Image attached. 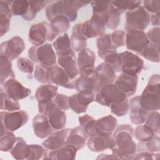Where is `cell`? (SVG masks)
<instances>
[{"label": "cell", "mask_w": 160, "mask_h": 160, "mask_svg": "<svg viewBox=\"0 0 160 160\" xmlns=\"http://www.w3.org/2000/svg\"><path fill=\"white\" fill-rule=\"evenodd\" d=\"M138 76H130L121 73L116 79L115 84L118 88L126 95L128 98L134 95L136 92Z\"/></svg>", "instance_id": "e0dca14e"}, {"label": "cell", "mask_w": 160, "mask_h": 160, "mask_svg": "<svg viewBox=\"0 0 160 160\" xmlns=\"http://www.w3.org/2000/svg\"><path fill=\"white\" fill-rule=\"evenodd\" d=\"M146 34L149 42L159 46L160 28L159 27H156L150 29Z\"/></svg>", "instance_id": "6f0895ef"}, {"label": "cell", "mask_w": 160, "mask_h": 160, "mask_svg": "<svg viewBox=\"0 0 160 160\" xmlns=\"http://www.w3.org/2000/svg\"><path fill=\"white\" fill-rule=\"evenodd\" d=\"M150 21L152 26L159 27L160 24V12L152 14L150 16Z\"/></svg>", "instance_id": "6125c7cd"}, {"label": "cell", "mask_w": 160, "mask_h": 160, "mask_svg": "<svg viewBox=\"0 0 160 160\" xmlns=\"http://www.w3.org/2000/svg\"><path fill=\"white\" fill-rule=\"evenodd\" d=\"M49 24L46 21L32 24L29 30V41L36 46H39L48 41Z\"/></svg>", "instance_id": "2e32d148"}, {"label": "cell", "mask_w": 160, "mask_h": 160, "mask_svg": "<svg viewBox=\"0 0 160 160\" xmlns=\"http://www.w3.org/2000/svg\"><path fill=\"white\" fill-rule=\"evenodd\" d=\"M104 62L110 65L116 72H121V59L120 53L112 52L107 54L104 58Z\"/></svg>", "instance_id": "7dc6e473"}, {"label": "cell", "mask_w": 160, "mask_h": 160, "mask_svg": "<svg viewBox=\"0 0 160 160\" xmlns=\"http://www.w3.org/2000/svg\"><path fill=\"white\" fill-rule=\"evenodd\" d=\"M38 110L40 114L46 116L53 130H60L65 127L67 119L65 111L58 108L54 101L38 104Z\"/></svg>", "instance_id": "277c9868"}, {"label": "cell", "mask_w": 160, "mask_h": 160, "mask_svg": "<svg viewBox=\"0 0 160 160\" xmlns=\"http://www.w3.org/2000/svg\"><path fill=\"white\" fill-rule=\"evenodd\" d=\"M78 149L72 145L64 144L60 148L50 151L48 159L55 160H72L76 158Z\"/></svg>", "instance_id": "83f0119b"}, {"label": "cell", "mask_w": 160, "mask_h": 160, "mask_svg": "<svg viewBox=\"0 0 160 160\" xmlns=\"http://www.w3.org/2000/svg\"><path fill=\"white\" fill-rule=\"evenodd\" d=\"M80 127L88 138L96 136V120L88 114L81 116L78 118Z\"/></svg>", "instance_id": "d590c367"}, {"label": "cell", "mask_w": 160, "mask_h": 160, "mask_svg": "<svg viewBox=\"0 0 160 160\" xmlns=\"http://www.w3.org/2000/svg\"><path fill=\"white\" fill-rule=\"evenodd\" d=\"M159 46L154 44H149L139 53V54L149 61L154 62H159Z\"/></svg>", "instance_id": "7bdbcfd3"}, {"label": "cell", "mask_w": 160, "mask_h": 160, "mask_svg": "<svg viewBox=\"0 0 160 160\" xmlns=\"http://www.w3.org/2000/svg\"><path fill=\"white\" fill-rule=\"evenodd\" d=\"M32 128L35 135L40 139H45L52 132L48 118L42 114H37L32 119Z\"/></svg>", "instance_id": "7402d4cb"}, {"label": "cell", "mask_w": 160, "mask_h": 160, "mask_svg": "<svg viewBox=\"0 0 160 160\" xmlns=\"http://www.w3.org/2000/svg\"><path fill=\"white\" fill-rule=\"evenodd\" d=\"M53 48L58 56H65L75 54L71 46V39L67 33L59 36L53 42Z\"/></svg>", "instance_id": "f1b7e54d"}, {"label": "cell", "mask_w": 160, "mask_h": 160, "mask_svg": "<svg viewBox=\"0 0 160 160\" xmlns=\"http://www.w3.org/2000/svg\"><path fill=\"white\" fill-rule=\"evenodd\" d=\"M81 30L82 35L88 39L103 36L105 34L106 28L103 25L90 18L81 23Z\"/></svg>", "instance_id": "603a6c76"}, {"label": "cell", "mask_w": 160, "mask_h": 160, "mask_svg": "<svg viewBox=\"0 0 160 160\" xmlns=\"http://www.w3.org/2000/svg\"><path fill=\"white\" fill-rule=\"evenodd\" d=\"M156 134L152 129L146 124L138 126L134 131V136L136 139L142 142L149 141Z\"/></svg>", "instance_id": "f35d334b"}, {"label": "cell", "mask_w": 160, "mask_h": 160, "mask_svg": "<svg viewBox=\"0 0 160 160\" xmlns=\"http://www.w3.org/2000/svg\"><path fill=\"white\" fill-rule=\"evenodd\" d=\"M88 139V136L83 132L80 126H77L71 129L64 144L74 146L78 150H79L85 146Z\"/></svg>", "instance_id": "1f68e13d"}, {"label": "cell", "mask_w": 160, "mask_h": 160, "mask_svg": "<svg viewBox=\"0 0 160 160\" xmlns=\"http://www.w3.org/2000/svg\"><path fill=\"white\" fill-rule=\"evenodd\" d=\"M28 56L32 62L38 63L46 69L56 63V54L52 46L49 43H45L39 46L31 47L28 51Z\"/></svg>", "instance_id": "3957f363"}, {"label": "cell", "mask_w": 160, "mask_h": 160, "mask_svg": "<svg viewBox=\"0 0 160 160\" xmlns=\"http://www.w3.org/2000/svg\"><path fill=\"white\" fill-rule=\"evenodd\" d=\"M119 159V158L113 154L111 155L102 154H100L99 156H98V157L97 158V159Z\"/></svg>", "instance_id": "be15d7a7"}, {"label": "cell", "mask_w": 160, "mask_h": 160, "mask_svg": "<svg viewBox=\"0 0 160 160\" xmlns=\"http://www.w3.org/2000/svg\"><path fill=\"white\" fill-rule=\"evenodd\" d=\"M81 23H78L73 26L71 37L72 48L78 52L84 50L87 47V39L81 32Z\"/></svg>", "instance_id": "d6a6232c"}, {"label": "cell", "mask_w": 160, "mask_h": 160, "mask_svg": "<svg viewBox=\"0 0 160 160\" xmlns=\"http://www.w3.org/2000/svg\"><path fill=\"white\" fill-rule=\"evenodd\" d=\"M96 61L95 53L90 49L86 48L78 52L77 65L80 76L91 75L94 72Z\"/></svg>", "instance_id": "5bb4252c"}, {"label": "cell", "mask_w": 160, "mask_h": 160, "mask_svg": "<svg viewBox=\"0 0 160 160\" xmlns=\"http://www.w3.org/2000/svg\"><path fill=\"white\" fill-rule=\"evenodd\" d=\"M59 15H64L69 18L71 22H73L77 19L78 11L71 7L66 1H57L47 7L46 16L50 21L52 18Z\"/></svg>", "instance_id": "7c38bea8"}, {"label": "cell", "mask_w": 160, "mask_h": 160, "mask_svg": "<svg viewBox=\"0 0 160 160\" xmlns=\"http://www.w3.org/2000/svg\"><path fill=\"white\" fill-rule=\"evenodd\" d=\"M17 65L19 70L24 73L31 74L34 70V62L26 58H18Z\"/></svg>", "instance_id": "816d5d0a"}, {"label": "cell", "mask_w": 160, "mask_h": 160, "mask_svg": "<svg viewBox=\"0 0 160 160\" xmlns=\"http://www.w3.org/2000/svg\"><path fill=\"white\" fill-rule=\"evenodd\" d=\"M10 153L16 159H28L30 153V146L25 142L22 138L17 137L16 142L10 151Z\"/></svg>", "instance_id": "e575fe53"}, {"label": "cell", "mask_w": 160, "mask_h": 160, "mask_svg": "<svg viewBox=\"0 0 160 160\" xmlns=\"http://www.w3.org/2000/svg\"><path fill=\"white\" fill-rule=\"evenodd\" d=\"M58 87L51 84H44L38 87L35 92V98L39 104H46L54 100L58 94Z\"/></svg>", "instance_id": "484cf974"}, {"label": "cell", "mask_w": 160, "mask_h": 160, "mask_svg": "<svg viewBox=\"0 0 160 160\" xmlns=\"http://www.w3.org/2000/svg\"><path fill=\"white\" fill-rule=\"evenodd\" d=\"M149 44V39L143 31L130 30L126 34L125 45L130 51L139 54Z\"/></svg>", "instance_id": "4fadbf2b"}, {"label": "cell", "mask_w": 160, "mask_h": 160, "mask_svg": "<svg viewBox=\"0 0 160 160\" xmlns=\"http://www.w3.org/2000/svg\"><path fill=\"white\" fill-rule=\"evenodd\" d=\"M134 128L123 124L116 127L113 132L111 150L119 159H132L137 151V145L133 140Z\"/></svg>", "instance_id": "6da1fadb"}, {"label": "cell", "mask_w": 160, "mask_h": 160, "mask_svg": "<svg viewBox=\"0 0 160 160\" xmlns=\"http://www.w3.org/2000/svg\"><path fill=\"white\" fill-rule=\"evenodd\" d=\"M96 45L98 49V55L102 59L111 52H116L118 49L113 44L110 34H104L103 36L99 37L96 41Z\"/></svg>", "instance_id": "836d02e7"}, {"label": "cell", "mask_w": 160, "mask_h": 160, "mask_svg": "<svg viewBox=\"0 0 160 160\" xmlns=\"http://www.w3.org/2000/svg\"><path fill=\"white\" fill-rule=\"evenodd\" d=\"M67 3L72 8L75 9H78L84 6H87L88 4L91 3L90 1H77V0H69L66 1Z\"/></svg>", "instance_id": "94428289"}, {"label": "cell", "mask_w": 160, "mask_h": 160, "mask_svg": "<svg viewBox=\"0 0 160 160\" xmlns=\"http://www.w3.org/2000/svg\"><path fill=\"white\" fill-rule=\"evenodd\" d=\"M1 78L0 82L2 85L10 78H15V74L12 68L11 61L1 56Z\"/></svg>", "instance_id": "74e56055"}, {"label": "cell", "mask_w": 160, "mask_h": 160, "mask_svg": "<svg viewBox=\"0 0 160 160\" xmlns=\"http://www.w3.org/2000/svg\"><path fill=\"white\" fill-rule=\"evenodd\" d=\"M1 125L6 130L14 132L25 125L29 119L28 113L22 110L12 112L1 111Z\"/></svg>", "instance_id": "52a82bcc"}, {"label": "cell", "mask_w": 160, "mask_h": 160, "mask_svg": "<svg viewBox=\"0 0 160 160\" xmlns=\"http://www.w3.org/2000/svg\"><path fill=\"white\" fill-rule=\"evenodd\" d=\"M159 113L158 111L150 112L146 119L145 124L148 126L152 129L156 134H158L159 132Z\"/></svg>", "instance_id": "c3c4849f"}, {"label": "cell", "mask_w": 160, "mask_h": 160, "mask_svg": "<svg viewBox=\"0 0 160 160\" xmlns=\"http://www.w3.org/2000/svg\"><path fill=\"white\" fill-rule=\"evenodd\" d=\"M117 126V119L113 116L109 114L102 117L96 120V122L97 135L112 136Z\"/></svg>", "instance_id": "cb8c5ba5"}, {"label": "cell", "mask_w": 160, "mask_h": 160, "mask_svg": "<svg viewBox=\"0 0 160 160\" xmlns=\"http://www.w3.org/2000/svg\"><path fill=\"white\" fill-rule=\"evenodd\" d=\"M111 5L115 8L120 14L123 13L126 11H131L139 6L142 2L141 1H110Z\"/></svg>", "instance_id": "b9f144b4"}, {"label": "cell", "mask_w": 160, "mask_h": 160, "mask_svg": "<svg viewBox=\"0 0 160 160\" xmlns=\"http://www.w3.org/2000/svg\"><path fill=\"white\" fill-rule=\"evenodd\" d=\"M30 146V153L28 157L29 159H48V152L42 145L39 144H29Z\"/></svg>", "instance_id": "bcb514c9"}, {"label": "cell", "mask_w": 160, "mask_h": 160, "mask_svg": "<svg viewBox=\"0 0 160 160\" xmlns=\"http://www.w3.org/2000/svg\"><path fill=\"white\" fill-rule=\"evenodd\" d=\"M91 4L92 8V13H101L108 10L111 2L94 1H91Z\"/></svg>", "instance_id": "9f6ffc18"}, {"label": "cell", "mask_w": 160, "mask_h": 160, "mask_svg": "<svg viewBox=\"0 0 160 160\" xmlns=\"http://www.w3.org/2000/svg\"><path fill=\"white\" fill-rule=\"evenodd\" d=\"M120 55L121 59V72L122 73L130 76H136L141 72L144 61L139 56L128 51L121 52Z\"/></svg>", "instance_id": "9c48e42d"}, {"label": "cell", "mask_w": 160, "mask_h": 160, "mask_svg": "<svg viewBox=\"0 0 160 160\" xmlns=\"http://www.w3.org/2000/svg\"><path fill=\"white\" fill-rule=\"evenodd\" d=\"M46 69L41 65L38 64L36 66L34 72V76L38 82L42 84L48 83L46 78Z\"/></svg>", "instance_id": "680465c9"}, {"label": "cell", "mask_w": 160, "mask_h": 160, "mask_svg": "<svg viewBox=\"0 0 160 160\" xmlns=\"http://www.w3.org/2000/svg\"><path fill=\"white\" fill-rule=\"evenodd\" d=\"M17 138L11 131L6 130L3 134H1L0 150L3 152L10 151L14 146Z\"/></svg>", "instance_id": "60d3db41"}, {"label": "cell", "mask_w": 160, "mask_h": 160, "mask_svg": "<svg viewBox=\"0 0 160 160\" xmlns=\"http://www.w3.org/2000/svg\"><path fill=\"white\" fill-rule=\"evenodd\" d=\"M58 64L64 69L71 80L74 79L79 74L75 54L65 56H58Z\"/></svg>", "instance_id": "4316f807"}, {"label": "cell", "mask_w": 160, "mask_h": 160, "mask_svg": "<svg viewBox=\"0 0 160 160\" xmlns=\"http://www.w3.org/2000/svg\"><path fill=\"white\" fill-rule=\"evenodd\" d=\"M95 92L92 90H81L69 97V108L79 114L87 111L89 104L94 101Z\"/></svg>", "instance_id": "ba28073f"}, {"label": "cell", "mask_w": 160, "mask_h": 160, "mask_svg": "<svg viewBox=\"0 0 160 160\" xmlns=\"http://www.w3.org/2000/svg\"><path fill=\"white\" fill-rule=\"evenodd\" d=\"M109 19L107 25L106 26V28L109 29H115L120 23L121 14L111 5V4L109 7Z\"/></svg>", "instance_id": "f907efd6"}, {"label": "cell", "mask_w": 160, "mask_h": 160, "mask_svg": "<svg viewBox=\"0 0 160 160\" xmlns=\"http://www.w3.org/2000/svg\"><path fill=\"white\" fill-rule=\"evenodd\" d=\"M1 87L6 94L15 101H19L28 98L31 93V90L24 86L15 78H10L4 82Z\"/></svg>", "instance_id": "9a60e30c"}, {"label": "cell", "mask_w": 160, "mask_h": 160, "mask_svg": "<svg viewBox=\"0 0 160 160\" xmlns=\"http://www.w3.org/2000/svg\"><path fill=\"white\" fill-rule=\"evenodd\" d=\"M53 101L56 105L62 110L65 111L69 109V96L67 95L63 94H57Z\"/></svg>", "instance_id": "11a10c76"}, {"label": "cell", "mask_w": 160, "mask_h": 160, "mask_svg": "<svg viewBox=\"0 0 160 160\" xmlns=\"http://www.w3.org/2000/svg\"><path fill=\"white\" fill-rule=\"evenodd\" d=\"M111 112L117 116H125L129 109V101L127 99L123 101L112 104L110 106Z\"/></svg>", "instance_id": "681fc988"}, {"label": "cell", "mask_w": 160, "mask_h": 160, "mask_svg": "<svg viewBox=\"0 0 160 160\" xmlns=\"http://www.w3.org/2000/svg\"><path fill=\"white\" fill-rule=\"evenodd\" d=\"M159 74L152 75L142 94L139 97V103L141 108L148 112L159 110Z\"/></svg>", "instance_id": "7a4b0ae2"}, {"label": "cell", "mask_w": 160, "mask_h": 160, "mask_svg": "<svg viewBox=\"0 0 160 160\" xmlns=\"http://www.w3.org/2000/svg\"><path fill=\"white\" fill-rule=\"evenodd\" d=\"M127 98L126 95L121 92L114 83H111L101 87L95 95L94 101L102 106L110 107Z\"/></svg>", "instance_id": "5b68a950"}, {"label": "cell", "mask_w": 160, "mask_h": 160, "mask_svg": "<svg viewBox=\"0 0 160 160\" xmlns=\"http://www.w3.org/2000/svg\"><path fill=\"white\" fill-rule=\"evenodd\" d=\"M48 1H29V7L27 14L22 18L25 21H32L36 14L43 9Z\"/></svg>", "instance_id": "ee69618b"}, {"label": "cell", "mask_w": 160, "mask_h": 160, "mask_svg": "<svg viewBox=\"0 0 160 160\" xmlns=\"http://www.w3.org/2000/svg\"><path fill=\"white\" fill-rule=\"evenodd\" d=\"M74 86L75 89L78 91L86 89L92 90L96 93L100 89V87L95 76L94 72L91 75L80 76V77L75 80Z\"/></svg>", "instance_id": "4dcf8cb0"}, {"label": "cell", "mask_w": 160, "mask_h": 160, "mask_svg": "<svg viewBox=\"0 0 160 160\" xmlns=\"http://www.w3.org/2000/svg\"><path fill=\"white\" fill-rule=\"evenodd\" d=\"M9 1H0V36H2L9 29L10 19L12 15Z\"/></svg>", "instance_id": "f546056e"}, {"label": "cell", "mask_w": 160, "mask_h": 160, "mask_svg": "<svg viewBox=\"0 0 160 160\" xmlns=\"http://www.w3.org/2000/svg\"><path fill=\"white\" fill-rule=\"evenodd\" d=\"M139 96L132 98L129 102V119L131 122L135 125H141L145 122L149 112L141 108L139 103Z\"/></svg>", "instance_id": "44dd1931"}, {"label": "cell", "mask_w": 160, "mask_h": 160, "mask_svg": "<svg viewBox=\"0 0 160 160\" xmlns=\"http://www.w3.org/2000/svg\"><path fill=\"white\" fill-rule=\"evenodd\" d=\"M126 34V33L122 30H116L110 34L111 41L117 48L125 45Z\"/></svg>", "instance_id": "f5cc1de1"}, {"label": "cell", "mask_w": 160, "mask_h": 160, "mask_svg": "<svg viewBox=\"0 0 160 160\" xmlns=\"http://www.w3.org/2000/svg\"><path fill=\"white\" fill-rule=\"evenodd\" d=\"M143 8L148 12L156 14L160 11V1L158 0H146L143 2Z\"/></svg>", "instance_id": "db71d44e"}, {"label": "cell", "mask_w": 160, "mask_h": 160, "mask_svg": "<svg viewBox=\"0 0 160 160\" xmlns=\"http://www.w3.org/2000/svg\"><path fill=\"white\" fill-rule=\"evenodd\" d=\"M71 131L69 128L56 130L52 132L48 138L42 142V145L48 150H56L62 147Z\"/></svg>", "instance_id": "d6986e66"}, {"label": "cell", "mask_w": 160, "mask_h": 160, "mask_svg": "<svg viewBox=\"0 0 160 160\" xmlns=\"http://www.w3.org/2000/svg\"><path fill=\"white\" fill-rule=\"evenodd\" d=\"M157 153L156 152L152 153V152H150L148 151L138 152L137 153L136 152L134 154L132 159H156L155 156L156 155Z\"/></svg>", "instance_id": "91938a15"}, {"label": "cell", "mask_w": 160, "mask_h": 160, "mask_svg": "<svg viewBox=\"0 0 160 160\" xmlns=\"http://www.w3.org/2000/svg\"><path fill=\"white\" fill-rule=\"evenodd\" d=\"M159 146H160V139L158 136L155 135L151 139L148 141L142 142H141L137 146L138 152L141 151H148L150 152L155 153L159 152Z\"/></svg>", "instance_id": "ab89813d"}, {"label": "cell", "mask_w": 160, "mask_h": 160, "mask_svg": "<svg viewBox=\"0 0 160 160\" xmlns=\"http://www.w3.org/2000/svg\"><path fill=\"white\" fill-rule=\"evenodd\" d=\"M94 74L100 88L105 84L113 83L116 78V72L112 68L104 62L95 68Z\"/></svg>", "instance_id": "ffe728a7"}, {"label": "cell", "mask_w": 160, "mask_h": 160, "mask_svg": "<svg viewBox=\"0 0 160 160\" xmlns=\"http://www.w3.org/2000/svg\"><path fill=\"white\" fill-rule=\"evenodd\" d=\"M150 22V15L142 6L128 11L126 13L124 29L126 32L130 30L144 31Z\"/></svg>", "instance_id": "8992f818"}, {"label": "cell", "mask_w": 160, "mask_h": 160, "mask_svg": "<svg viewBox=\"0 0 160 160\" xmlns=\"http://www.w3.org/2000/svg\"><path fill=\"white\" fill-rule=\"evenodd\" d=\"M47 82L51 84L60 86L67 89H75L74 81L71 80L64 69L58 65H54L46 71Z\"/></svg>", "instance_id": "30bf717a"}, {"label": "cell", "mask_w": 160, "mask_h": 160, "mask_svg": "<svg viewBox=\"0 0 160 160\" xmlns=\"http://www.w3.org/2000/svg\"><path fill=\"white\" fill-rule=\"evenodd\" d=\"M20 109L21 106L19 102L9 98L2 87H1V110L12 112L20 110Z\"/></svg>", "instance_id": "8d00e7d4"}, {"label": "cell", "mask_w": 160, "mask_h": 160, "mask_svg": "<svg viewBox=\"0 0 160 160\" xmlns=\"http://www.w3.org/2000/svg\"><path fill=\"white\" fill-rule=\"evenodd\" d=\"M112 143V136L96 135L88 138L87 146L92 152H99L111 149Z\"/></svg>", "instance_id": "d4e9b609"}, {"label": "cell", "mask_w": 160, "mask_h": 160, "mask_svg": "<svg viewBox=\"0 0 160 160\" xmlns=\"http://www.w3.org/2000/svg\"><path fill=\"white\" fill-rule=\"evenodd\" d=\"M11 10L12 15L25 16L29 10V1H13L11 2Z\"/></svg>", "instance_id": "f6af8a7d"}, {"label": "cell", "mask_w": 160, "mask_h": 160, "mask_svg": "<svg viewBox=\"0 0 160 160\" xmlns=\"http://www.w3.org/2000/svg\"><path fill=\"white\" fill-rule=\"evenodd\" d=\"M25 43L19 36H14L1 43L0 47L1 56L11 61L18 58L25 49Z\"/></svg>", "instance_id": "8fae6325"}, {"label": "cell", "mask_w": 160, "mask_h": 160, "mask_svg": "<svg viewBox=\"0 0 160 160\" xmlns=\"http://www.w3.org/2000/svg\"><path fill=\"white\" fill-rule=\"evenodd\" d=\"M48 41H52L58 35L65 33L69 28L70 20L64 15H59L50 21Z\"/></svg>", "instance_id": "ac0fdd59"}]
</instances>
